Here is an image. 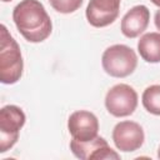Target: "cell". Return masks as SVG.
I'll return each mask as SVG.
<instances>
[{
	"instance_id": "cell-1",
	"label": "cell",
	"mask_w": 160,
	"mask_h": 160,
	"mask_svg": "<svg viewBox=\"0 0 160 160\" xmlns=\"http://www.w3.org/2000/svg\"><path fill=\"white\" fill-rule=\"evenodd\" d=\"M12 20L29 42L46 40L52 30L51 19L39 0H21L12 10Z\"/></svg>"
},
{
	"instance_id": "cell-2",
	"label": "cell",
	"mask_w": 160,
	"mask_h": 160,
	"mask_svg": "<svg viewBox=\"0 0 160 160\" xmlns=\"http://www.w3.org/2000/svg\"><path fill=\"white\" fill-rule=\"evenodd\" d=\"M24 70V61L20 46L10 35L5 25H1L0 40V81L6 85L20 80Z\"/></svg>"
},
{
	"instance_id": "cell-3",
	"label": "cell",
	"mask_w": 160,
	"mask_h": 160,
	"mask_svg": "<svg viewBox=\"0 0 160 160\" xmlns=\"http://www.w3.org/2000/svg\"><path fill=\"white\" fill-rule=\"evenodd\" d=\"M101 65L108 75L112 78H126L135 71L138 55L130 46L115 44L102 52Z\"/></svg>"
},
{
	"instance_id": "cell-4",
	"label": "cell",
	"mask_w": 160,
	"mask_h": 160,
	"mask_svg": "<svg viewBox=\"0 0 160 160\" xmlns=\"http://www.w3.org/2000/svg\"><path fill=\"white\" fill-rule=\"evenodd\" d=\"M26 116L16 105H5L0 110V152H6L19 140V132Z\"/></svg>"
},
{
	"instance_id": "cell-5",
	"label": "cell",
	"mask_w": 160,
	"mask_h": 160,
	"mask_svg": "<svg viewBox=\"0 0 160 160\" xmlns=\"http://www.w3.org/2000/svg\"><path fill=\"white\" fill-rule=\"evenodd\" d=\"M138 106V92L128 84L114 85L105 96V108L115 118L131 115Z\"/></svg>"
},
{
	"instance_id": "cell-6",
	"label": "cell",
	"mask_w": 160,
	"mask_h": 160,
	"mask_svg": "<svg viewBox=\"0 0 160 160\" xmlns=\"http://www.w3.org/2000/svg\"><path fill=\"white\" fill-rule=\"evenodd\" d=\"M111 138L118 150L124 152H132L141 148L145 140V134L140 124L124 120L114 126Z\"/></svg>"
},
{
	"instance_id": "cell-7",
	"label": "cell",
	"mask_w": 160,
	"mask_h": 160,
	"mask_svg": "<svg viewBox=\"0 0 160 160\" xmlns=\"http://www.w3.org/2000/svg\"><path fill=\"white\" fill-rule=\"evenodd\" d=\"M70 150L78 159H81V160L120 159V155L115 150H112L109 146L108 141L101 136H96L89 141H79V140L71 139Z\"/></svg>"
},
{
	"instance_id": "cell-8",
	"label": "cell",
	"mask_w": 160,
	"mask_h": 160,
	"mask_svg": "<svg viewBox=\"0 0 160 160\" xmlns=\"http://www.w3.org/2000/svg\"><path fill=\"white\" fill-rule=\"evenodd\" d=\"M121 0H90L86 6V19L94 28H105L112 24L120 11Z\"/></svg>"
},
{
	"instance_id": "cell-9",
	"label": "cell",
	"mask_w": 160,
	"mask_h": 160,
	"mask_svg": "<svg viewBox=\"0 0 160 160\" xmlns=\"http://www.w3.org/2000/svg\"><path fill=\"white\" fill-rule=\"evenodd\" d=\"M68 130L72 139L79 141H89L98 136L99 120L90 111L78 110L69 116Z\"/></svg>"
},
{
	"instance_id": "cell-10",
	"label": "cell",
	"mask_w": 160,
	"mask_h": 160,
	"mask_svg": "<svg viewBox=\"0 0 160 160\" xmlns=\"http://www.w3.org/2000/svg\"><path fill=\"white\" fill-rule=\"evenodd\" d=\"M150 20V10L145 5H136L131 8L121 19V32L129 39H134L142 34Z\"/></svg>"
},
{
	"instance_id": "cell-11",
	"label": "cell",
	"mask_w": 160,
	"mask_h": 160,
	"mask_svg": "<svg viewBox=\"0 0 160 160\" xmlns=\"http://www.w3.org/2000/svg\"><path fill=\"white\" fill-rule=\"evenodd\" d=\"M138 51L146 62H160V32L144 34L138 41Z\"/></svg>"
},
{
	"instance_id": "cell-12",
	"label": "cell",
	"mask_w": 160,
	"mask_h": 160,
	"mask_svg": "<svg viewBox=\"0 0 160 160\" xmlns=\"http://www.w3.org/2000/svg\"><path fill=\"white\" fill-rule=\"evenodd\" d=\"M141 102L148 112L160 116V85L148 86L142 92Z\"/></svg>"
},
{
	"instance_id": "cell-13",
	"label": "cell",
	"mask_w": 160,
	"mask_h": 160,
	"mask_svg": "<svg viewBox=\"0 0 160 160\" xmlns=\"http://www.w3.org/2000/svg\"><path fill=\"white\" fill-rule=\"evenodd\" d=\"M49 2L58 12L71 14L82 5L84 0H49Z\"/></svg>"
},
{
	"instance_id": "cell-14",
	"label": "cell",
	"mask_w": 160,
	"mask_h": 160,
	"mask_svg": "<svg viewBox=\"0 0 160 160\" xmlns=\"http://www.w3.org/2000/svg\"><path fill=\"white\" fill-rule=\"evenodd\" d=\"M154 24H155L156 29L160 30V9L155 12V16H154Z\"/></svg>"
},
{
	"instance_id": "cell-15",
	"label": "cell",
	"mask_w": 160,
	"mask_h": 160,
	"mask_svg": "<svg viewBox=\"0 0 160 160\" xmlns=\"http://www.w3.org/2000/svg\"><path fill=\"white\" fill-rule=\"evenodd\" d=\"M150 1H151L154 5H156V6H159V8H160V0H150Z\"/></svg>"
},
{
	"instance_id": "cell-16",
	"label": "cell",
	"mask_w": 160,
	"mask_h": 160,
	"mask_svg": "<svg viewBox=\"0 0 160 160\" xmlns=\"http://www.w3.org/2000/svg\"><path fill=\"white\" fill-rule=\"evenodd\" d=\"M158 158L160 159V146H159V150H158Z\"/></svg>"
},
{
	"instance_id": "cell-17",
	"label": "cell",
	"mask_w": 160,
	"mask_h": 160,
	"mask_svg": "<svg viewBox=\"0 0 160 160\" xmlns=\"http://www.w3.org/2000/svg\"><path fill=\"white\" fill-rule=\"evenodd\" d=\"M2 2H9V1H11V0H1Z\"/></svg>"
}]
</instances>
